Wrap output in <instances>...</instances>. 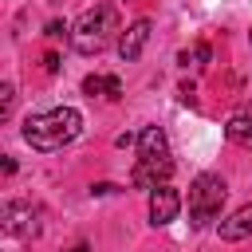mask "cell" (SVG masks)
I'll return each mask as SVG.
<instances>
[{
  "label": "cell",
  "instance_id": "obj_2",
  "mask_svg": "<svg viewBox=\"0 0 252 252\" xmlns=\"http://www.w3.org/2000/svg\"><path fill=\"white\" fill-rule=\"evenodd\" d=\"M173 173V158H169V142L161 126H146L138 134V165L130 173V181L138 189H158L165 185V177Z\"/></svg>",
  "mask_w": 252,
  "mask_h": 252
},
{
  "label": "cell",
  "instance_id": "obj_13",
  "mask_svg": "<svg viewBox=\"0 0 252 252\" xmlns=\"http://www.w3.org/2000/svg\"><path fill=\"white\" fill-rule=\"evenodd\" d=\"M43 71H47V75H55V71H59V55H55V51H47V55H43Z\"/></svg>",
  "mask_w": 252,
  "mask_h": 252
},
{
  "label": "cell",
  "instance_id": "obj_6",
  "mask_svg": "<svg viewBox=\"0 0 252 252\" xmlns=\"http://www.w3.org/2000/svg\"><path fill=\"white\" fill-rule=\"evenodd\" d=\"M177 213H181V197H177V189H169V185L150 189V224H154V228L169 224Z\"/></svg>",
  "mask_w": 252,
  "mask_h": 252
},
{
  "label": "cell",
  "instance_id": "obj_4",
  "mask_svg": "<svg viewBox=\"0 0 252 252\" xmlns=\"http://www.w3.org/2000/svg\"><path fill=\"white\" fill-rule=\"evenodd\" d=\"M224 197H228V189H224V181H220L217 173L193 177V185H189V220H193L197 228L209 224V220H217Z\"/></svg>",
  "mask_w": 252,
  "mask_h": 252
},
{
  "label": "cell",
  "instance_id": "obj_3",
  "mask_svg": "<svg viewBox=\"0 0 252 252\" xmlns=\"http://www.w3.org/2000/svg\"><path fill=\"white\" fill-rule=\"evenodd\" d=\"M114 32H118V8L110 0H98L91 12H83L75 20L71 43H75L79 55H98V51H106V43H110Z\"/></svg>",
  "mask_w": 252,
  "mask_h": 252
},
{
  "label": "cell",
  "instance_id": "obj_12",
  "mask_svg": "<svg viewBox=\"0 0 252 252\" xmlns=\"http://www.w3.org/2000/svg\"><path fill=\"white\" fill-rule=\"evenodd\" d=\"M12 98H16V91H12V83H4V87H0V118L12 114Z\"/></svg>",
  "mask_w": 252,
  "mask_h": 252
},
{
  "label": "cell",
  "instance_id": "obj_8",
  "mask_svg": "<svg viewBox=\"0 0 252 252\" xmlns=\"http://www.w3.org/2000/svg\"><path fill=\"white\" fill-rule=\"evenodd\" d=\"M220 240H244V236H252V201L248 205H240L228 220H220Z\"/></svg>",
  "mask_w": 252,
  "mask_h": 252
},
{
  "label": "cell",
  "instance_id": "obj_14",
  "mask_svg": "<svg viewBox=\"0 0 252 252\" xmlns=\"http://www.w3.org/2000/svg\"><path fill=\"white\" fill-rule=\"evenodd\" d=\"M63 32H67V24H63V20H51V24H47V35H51V39H59Z\"/></svg>",
  "mask_w": 252,
  "mask_h": 252
},
{
  "label": "cell",
  "instance_id": "obj_11",
  "mask_svg": "<svg viewBox=\"0 0 252 252\" xmlns=\"http://www.w3.org/2000/svg\"><path fill=\"white\" fill-rule=\"evenodd\" d=\"M189 59L193 63H209V43H193V51H181V63L189 67Z\"/></svg>",
  "mask_w": 252,
  "mask_h": 252
},
{
  "label": "cell",
  "instance_id": "obj_9",
  "mask_svg": "<svg viewBox=\"0 0 252 252\" xmlns=\"http://www.w3.org/2000/svg\"><path fill=\"white\" fill-rule=\"evenodd\" d=\"M87 94H106V98H122V79L118 75H87L83 79Z\"/></svg>",
  "mask_w": 252,
  "mask_h": 252
},
{
  "label": "cell",
  "instance_id": "obj_7",
  "mask_svg": "<svg viewBox=\"0 0 252 252\" xmlns=\"http://www.w3.org/2000/svg\"><path fill=\"white\" fill-rule=\"evenodd\" d=\"M146 43H150V20H134V24L122 32V39H118V59H122V63H134Z\"/></svg>",
  "mask_w": 252,
  "mask_h": 252
},
{
  "label": "cell",
  "instance_id": "obj_1",
  "mask_svg": "<svg viewBox=\"0 0 252 252\" xmlns=\"http://www.w3.org/2000/svg\"><path fill=\"white\" fill-rule=\"evenodd\" d=\"M79 130H83V114L75 106H55V110L35 114V118L24 122V142L32 150H39V154H55L67 142H75Z\"/></svg>",
  "mask_w": 252,
  "mask_h": 252
},
{
  "label": "cell",
  "instance_id": "obj_5",
  "mask_svg": "<svg viewBox=\"0 0 252 252\" xmlns=\"http://www.w3.org/2000/svg\"><path fill=\"white\" fill-rule=\"evenodd\" d=\"M0 228L8 232V236H35L39 232V220H35V209L28 205V201H8L4 209H0Z\"/></svg>",
  "mask_w": 252,
  "mask_h": 252
},
{
  "label": "cell",
  "instance_id": "obj_16",
  "mask_svg": "<svg viewBox=\"0 0 252 252\" xmlns=\"http://www.w3.org/2000/svg\"><path fill=\"white\" fill-rule=\"evenodd\" d=\"M67 252H91V244H83V240H79V244H71Z\"/></svg>",
  "mask_w": 252,
  "mask_h": 252
},
{
  "label": "cell",
  "instance_id": "obj_15",
  "mask_svg": "<svg viewBox=\"0 0 252 252\" xmlns=\"http://www.w3.org/2000/svg\"><path fill=\"white\" fill-rule=\"evenodd\" d=\"M91 193H94V197H106V193H118V185H106V181H102V185H94Z\"/></svg>",
  "mask_w": 252,
  "mask_h": 252
},
{
  "label": "cell",
  "instance_id": "obj_10",
  "mask_svg": "<svg viewBox=\"0 0 252 252\" xmlns=\"http://www.w3.org/2000/svg\"><path fill=\"white\" fill-rule=\"evenodd\" d=\"M224 134L236 142V146H244V150H252V118L248 114H236L228 126H224Z\"/></svg>",
  "mask_w": 252,
  "mask_h": 252
}]
</instances>
